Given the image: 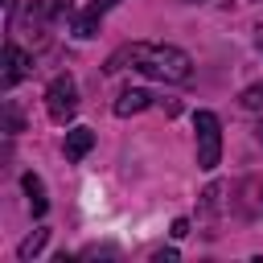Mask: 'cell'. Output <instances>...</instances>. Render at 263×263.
I'll return each mask as SVG.
<instances>
[{"label": "cell", "mask_w": 263, "mask_h": 263, "mask_svg": "<svg viewBox=\"0 0 263 263\" xmlns=\"http://www.w3.org/2000/svg\"><path fill=\"white\" fill-rule=\"evenodd\" d=\"M140 70L156 82H189L193 78V58L177 45H152V41H132L123 49H115L107 58V74H119V70Z\"/></svg>", "instance_id": "6da1fadb"}, {"label": "cell", "mask_w": 263, "mask_h": 263, "mask_svg": "<svg viewBox=\"0 0 263 263\" xmlns=\"http://www.w3.org/2000/svg\"><path fill=\"white\" fill-rule=\"evenodd\" d=\"M193 132H197V168L214 173L222 160V123L214 111H197L193 115Z\"/></svg>", "instance_id": "7a4b0ae2"}, {"label": "cell", "mask_w": 263, "mask_h": 263, "mask_svg": "<svg viewBox=\"0 0 263 263\" xmlns=\"http://www.w3.org/2000/svg\"><path fill=\"white\" fill-rule=\"evenodd\" d=\"M45 111L53 123H70L74 111H78V86L70 74H58L49 86H45Z\"/></svg>", "instance_id": "3957f363"}, {"label": "cell", "mask_w": 263, "mask_h": 263, "mask_svg": "<svg viewBox=\"0 0 263 263\" xmlns=\"http://www.w3.org/2000/svg\"><path fill=\"white\" fill-rule=\"evenodd\" d=\"M29 74H33V58H29L21 45L8 41V45H4V74H0V86L12 90V86H16L21 78H29Z\"/></svg>", "instance_id": "277c9868"}, {"label": "cell", "mask_w": 263, "mask_h": 263, "mask_svg": "<svg viewBox=\"0 0 263 263\" xmlns=\"http://www.w3.org/2000/svg\"><path fill=\"white\" fill-rule=\"evenodd\" d=\"M148 107H152V95H148V90H140V86H127V90L115 99V115H119V119L140 115V111H148Z\"/></svg>", "instance_id": "5b68a950"}, {"label": "cell", "mask_w": 263, "mask_h": 263, "mask_svg": "<svg viewBox=\"0 0 263 263\" xmlns=\"http://www.w3.org/2000/svg\"><path fill=\"white\" fill-rule=\"evenodd\" d=\"M90 148H95V132H90V127H70V132H66V160H70V164H78Z\"/></svg>", "instance_id": "8992f818"}, {"label": "cell", "mask_w": 263, "mask_h": 263, "mask_svg": "<svg viewBox=\"0 0 263 263\" xmlns=\"http://www.w3.org/2000/svg\"><path fill=\"white\" fill-rule=\"evenodd\" d=\"M21 185H25V193H29V210H33V218H41V214L49 210V197H45V181H41L37 173H25V177H21Z\"/></svg>", "instance_id": "52a82bcc"}, {"label": "cell", "mask_w": 263, "mask_h": 263, "mask_svg": "<svg viewBox=\"0 0 263 263\" xmlns=\"http://www.w3.org/2000/svg\"><path fill=\"white\" fill-rule=\"evenodd\" d=\"M99 25H103V16L86 8V12H82V16L74 21V37H95V33H99Z\"/></svg>", "instance_id": "ba28073f"}, {"label": "cell", "mask_w": 263, "mask_h": 263, "mask_svg": "<svg viewBox=\"0 0 263 263\" xmlns=\"http://www.w3.org/2000/svg\"><path fill=\"white\" fill-rule=\"evenodd\" d=\"M45 242H49V230H33V234H29V238L16 247V255H21V259H33V255H37Z\"/></svg>", "instance_id": "9c48e42d"}, {"label": "cell", "mask_w": 263, "mask_h": 263, "mask_svg": "<svg viewBox=\"0 0 263 263\" xmlns=\"http://www.w3.org/2000/svg\"><path fill=\"white\" fill-rule=\"evenodd\" d=\"M242 107H247V111H263V86H251V90L242 95Z\"/></svg>", "instance_id": "30bf717a"}, {"label": "cell", "mask_w": 263, "mask_h": 263, "mask_svg": "<svg viewBox=\"0 0 263 263\" xmlns=\"http://www.w3.org/2000/svg\"><path fill=\"white\" fill-rule=\"evenodd\" d=\"M185 234H189V218H177L173 222V238H185Z\"/></svg>", "instance_id": "8fae6325"}, {"label": "cell", "mask_w": 263, "mask_h": 263, "mask_svg": "<svg viewBox=\"0 0 263 263\" xmlns=\"http://www.w3.org/2000/svg\"><path fill=\"white\" fill-rule=\"evenodd\" d=\"M152 259H156V263H173V259H177V251H173V247H168V251H156V255H152Z\"/></svg>", "instance_id": "7c38bea8"}, {"label": "cell", "mask_w": 263, "mask_h": 263, "mask_svg": "<svg viewBox=\"0 0 263 263\" xmlns=\"http://www.w3.org/2000/svg\"><path fill=\"white\" fill-rule=\"evenodd\" d=\"M255 49H259V53H263V25H259V29H255Z\"/></svg>", "instance_id": "4fadbf2b"}, {"label": "cell", "mask_w": 263, "mask_h": 263, "mask_svg": "<svg viewBox=\"0 0 263 263\" xmlns=\"http://www.w3.org/2000/svg\"><path fill=\"white\" fill-rule=\"evenodd\" d=\"M255 132H259V144H263V119H259V127H255Z\"/></svg>", "instance_id": "5bb4252c"}, {"label": "cell", "mask_w": 263, "mask_h": 263, "mask_svg": "<svg viewBox=\"0 0 263 263\" xmlns=\"http://www.w3.org/2000/svg\"><path fill=\"white\" fill-rule=\"evenodd\" d=\"M189 4H201V0H189Z\"/></svg>", "instance_id": "9a60e30c"}]
</instances>
